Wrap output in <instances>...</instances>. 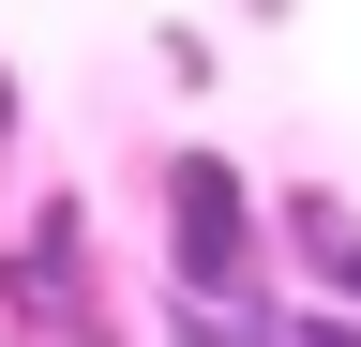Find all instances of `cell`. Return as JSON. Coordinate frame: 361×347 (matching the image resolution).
I'll list each match as a JSON object with an SVG mask.
<instances>
[{
    "label": "cell",
    "mask_w": 361,
    "mask_h": 347,
    "mask_svg": "<svg viewBox=\"0 0 361 347\" xmlns=\"http://www.w3.org/2000/svg\"><path fill=\"white\" fill-rule=\"evenodd\" d=\"M256 242H271V211H256L241 166L226 151H166V272H180V302L256 317Z\"/></svg>",
    "instance_id": "obj_1"
},
{
    "label": "cell",
    "mask_w": 361,
    "mask_h": 347,
    "mask_svg": "<svg viewBox=\"0 0 361 347\" xmlns=\"http://www.w3.org/2000/svg\"><path fill=\"white\" fill-rule=\"evenodd\" d=\"M0 136H16V76H0Z\"/></svg>",
    "instance_id": "obj_2"
},
{
    "label": "cell",
    "mask_w": 361,
    "mask_h": 347,
    "mask_svg": "<svg viewBox=\"0 0 361 347\" xmlns=\"http://www.w3.org/2000/svg\"><path fill=\"white\" fill-rule=\"evenodd\" d=\"M256 16H286V0H256Z\"/></svg>",
    "instance_id": "obj_3"
}]
</instances>
